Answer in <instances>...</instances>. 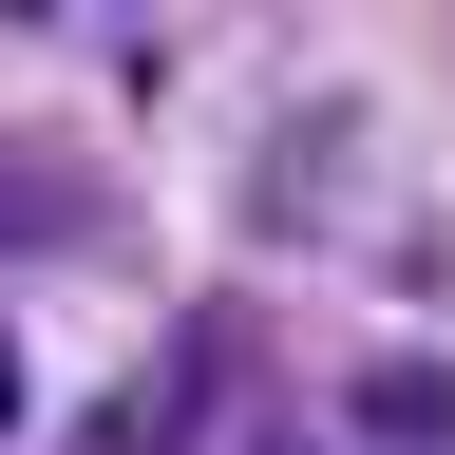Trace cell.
Wrapping results in <instances>:
<instances>
[]
</instances>
